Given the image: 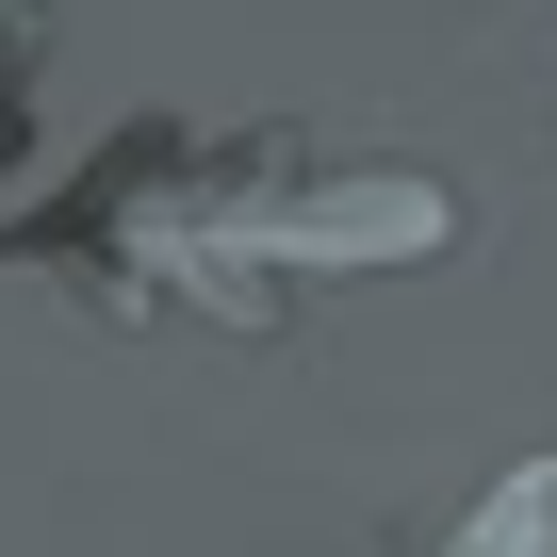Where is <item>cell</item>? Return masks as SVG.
<instances>
[{"label": "cell", "mask_w": 557, "mask_h": 557, "mask_svg": "<svg viewBox=\"0 0 557 557\" xmlns=\"http://www.w3.org/2000/svg\"><path fill=\"white\" fill-rule=\"evenodd\" d=\"M459 246L475 197L443 164L312 132H181V115H132L66 197L17 213V262H50L99 329H213V345H278L312 278H394Z\"/></svg>", "instance_id": "obj_1"}, {"label": "cell", "mask_w": 557, "mask_h": 557, "mask_svg": "<svg viewBox=\"0 0 557 557\" xmlns=\"http://www.w3.org/2000/svg\"><path fill=\"white\" fill-rule=\"evenodd\" d=\"M443 557H557V459H508V475L443 524Z\"/></svg>", "instance_id": "obj_2"}, {"label": "cell", "mask_w": 557, "mask_h": 557, "mask_svg": "<svg viewBox=\"0 0 557 557\" xmlns=\"http://www.w3.org/2000/svg\"><path fill=\"white\" fill-rule=\"evenodd\" d=\"M34 83H50V17L0 0V181H17V148H34Z\"/></svg>", "instance_id": "obj_3"}]
</instances>
